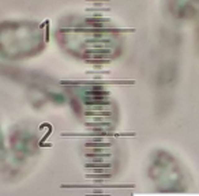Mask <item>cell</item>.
<instances>
[{"label":"cell","instance_id":"6da1fadb","mask_svg":"<svg viewBox=\"0 0 199 196\" xmlns=\"http://www.w3.org/2000/svg\"><path fill=\"white\" fill-rule=\"evenodd\" d=\"M42 26L34 22L0 23V53L4 56H26L44 45Z\"/></svg>","mask_w":199,"mask_h":196},{"label":"cell","instance_id":"7a4b0ae2","mask_svg":"<svg viewBox=\"0 0 199 196\" xmlns=\"http://www.w3.org/2000/svg\"><path fill=\"white\" fill-rule=\"evenodd\" d=\"M61 34L68 45L77 46L78 49H85L89 54L91 53L93 49H100V46L105 48L108 45H112L116 38V34L111 30L90 25L78 27V29L64 30Z\"/></svg>","mask_w":199,"mask_h":196},{"label":"cell","instance_id":"3957f363","mask_svg":"<svg viewBox=\"0 0 199 196\" xmlns=\"http://www.w3.org/2000/svg\"><path fill=\"white\" fill-rule=\"evenodd\" d=\"M170 12L180 19L192 18L199 10V0H169Z\"/></svg>","mask_w":199,"mask_h":196}]
</instances>
